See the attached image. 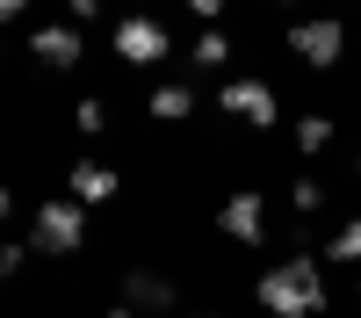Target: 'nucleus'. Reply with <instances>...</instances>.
Segmentation results:
<instances>
[{"mask_svg": "<svg viewBox=\"0 0 361 318\" xmlns=\"http://www.w3.org/2000/svg\"><path fill=\"white\" fill-rule=\"evenodd\" d=\"M73 123H80V130H87V137H102V130H109V109H102V102H94V94H87V102H80V109H73Z\"/></svg>", "mask_w": 361, "mask_h": 318, "instance_id": "15", "label": "nucleus"}, {"mask_svg": "<svg viewBox=\"0 0 361 318\" xmlns=\"http://www.w3.org/2000/svg\"><path fill=\"white\" fill-rule=\"evenodd\" d=\"M80 246H87V202H80V195H51L44 210H37V224H29V253L66 260V253H80Z\"/></svg>", "mask_w": 361, "mask_h": 318, "instance_id": "2", "label": "nucleus"}, {"mask_svg": "<svg viewBox=\"0 0 361 318\" xmlns=\"http://www.w3.org/2000/svg\"><path fill=\"white\" fill-rule=\"evenodd\" d=\"M66 8H73V22H94V15H102V0H66Z\"/></svg>", "mask_w": 361, "mask_h": 318, "instance_id": "17", "label": "nucleus"}, {"mask_svg": "<svg viewBox=\"0 0 361 318\" xmlns=\"http://www.w3.org/2000/svg\"><path fill=\"white\" fill-rule=\"evenodd\" d=\"M275 8H304V0H275Z\"/></svg>", "mask_w": 361, "mask_h": 318, "instance_id": "23", "label": "nucleus"}, {"mask_svg": "<svg viewBox=\"0 0 361 318\" xmlns=\"http://www.w3.org/2000/svg\"><path fill=\"white\" fill-rule=\"evenodd\" d=\"M325 260H340V268H361V217H347L333 231V246H325Z\"/></svg>", "mask_w": 361, "mask_h": 318, "instance_id": "14", "label": "nucleus"}, {"mask_svg": "<svg viewBox=\"0 0 361 318\" xmlns=\"http://www.w3.org/2000/svg\"><path fill=\"white\" fill-rule=\"evenodd\" d=\"M66 188L87 202V210H94V202H109L116 188H123V173H116V166H102V159H80V166L66 173Z\"/></svg>", "mask_w": 361, "mask_h": 318, "instance_id": "8", "label": "nucleus"}, {"mask_svg": "<svg viewBox=\"0 0 361 318\" xmlns=\"http://www.w3.org/2000/svg\"><path fill=\"white\" fill-rule=\"evenodd\" d=\"M253 297L267 318H325L333 311V297H325V275H318V260L296 246L289 260H275L260 282H253Z\"/></svg>", "mask_w": 361, "mask_h": 318, "instance_id": "1", "label": "nucleus"}, {"mask_svg": "<svg viewBox=\"0 0 361 318\" xmlns=\"http://www.w3.org/2000/svg\"><path fill=\"white\" fill-rule=\"evenodd\" d=\"M289 51L304 58V66L333 73L340 58H347V22H340V15H304V22H289Z\"/></svg>", "mask_w": 361, "mask_h": 318, "instance_id": "3", "label": "nucleus"}, {"mask_svg": "<svg viewBox=\"0 0 361 318\" xmlns=\"http://www.w3.org/2000/svg\"><path fill=\"white\" fill-rule=\"evenodd\" d=\"M22 253H29V246H15V239H0V282H8V275L22 268Z\"/></svg>", "mask_w": 361, "mask_h": 318, "instance_id": "16", "label": "nucleus"}, {"mask_svg": "<svg viewBox=\"0 0 361 318\" xmlns=\"http://www.w3.org/2000/svg\"><path fill=\"white\" fill-rule=\"evenodd\" d=\"M217 102H224V116H238V123H253V130H275L282 123V102H275L267 80H224Z\"/></svg>", "mask_w": 361, "mask_h": 318, "instance_id": "4", "label": "nucleus"}, {"mask_svg": "<svg viewBox=\"0 0 361 318\" xmlns=\"http://www.w3.org/2000/svg\"><path fill=\"white\" fill-rule=\"evenodd\" d=\"M188 15H202V22H217V15H224V0H188Z\"/></svg>", "mask_w": 361, "mask_h": 318, "instance_id": "18", "label": "nucleus"}, {"mask_svg": "<svg viewBox=\"0 0 361 318\" xmlns=\"http://www.w3.org/2000/svg\"><path fill=\"white\" fill-rule=\"evenodd\" d=\"M29 58L51 66V73H73L80 58H87V37H80L73 22H44V29H29Z\"/></svg>", "mask_w": 361, "mask_h": 318, "instance_id": "7", "label": "nucleus"}, {"mask_svg": "<svg viewBox=\"0 0 361 318\" xmlns=\"http://www.w3.org/2000/svg\"><path fill=\"white\" fill-rule=\"evenodd\" d=\"M354 173H361V152H354Z\"/></svg>", "mask_w": 361, "mask_h": 318, "instance_id": "24", "label": "nucleus"}, {"mask_svg": "<svg viewBox=\"0 0 361 318\" xmlns=\"http://www.w3.org/2000/svg\"><path fill=\"white\" fill-rule=\"evenodd\" d=\"M102 318H137V311H130V304H116V311H102Z\"/></svg>", "mask_w": 361, "mask_h": 318, "instance_id": "21", "label": "nucleus"}, {"mask_svg": "<svg viewBox=\"0 0 361 318\" xmlns=\"http://www.w3.org/2000/svg\"><path fill=\"white\" fill-rule=\"evenodd\" d=\"M123 304H130V311H137V304H152V311H173L180 297H173V282H166V275H145V268H130V275H123Z\"/></svg>", "mask_w": 361, "mask_h": 318, "instance_id": "9", "label": "nucleus"}, {"mask_svg": "<svg viewBox=\"0 0 361 318\" xmlns=\"http://www.w3.org/2000/svg\"><path fill=\"white\" fill-rule=\"evenodd\" d=\"M217 231H224V239H238V246H260V239H267V195H260V188H238V195H224Z\"/></svg>", "mask_w": 361, "mask_h": 318, "instance_id": "6", "label": "nucleus"}, {"mask_svg": "<svg viewBox=\"0 0 361 318\" xmlns=\"http://www.w3.org/2000/svg\"><path fill=\"white\" fill-rule=\"evenodd\" d=\"M180 318H217V311H180Z\"/></svg>", "mask_w": 361, "mask_h": 318, "instance_id": "22", "label": "nucleus"}, {"mask_svg": "<svg viewBox=\"0 0 361 318\" xmlns=\"http://www.w3.org/2000/svg\"><path fill=\"white\" fill-rule=\"evenodd\" d=\"M325 202H333V195H325L318 173H296V181H289V210H296V217H318Z\"/></svg>", "mask_w": 361, "mask_h": 318, "instance_id": "13", "label": "nucleus"}, {"mask_svg": "<svg viewBox=\"0 0 361 318\" xmlns=\"http://www.w3.org/2000/svg\"><path fill=\"white\" fill-rule=\"evenodd\" d=\"M188 58H195V73H224L231 66V37H224V29H202Z\"/></svg>", "mask_w": 361, "mask_h": 318, "instance_id": "12", "label": "nucleus"}, {"mask_svg": "<svg viewBox=\"0 0 361 318\" xmlns=\"http://www.w3.org/2000/svg\"><path fill=\"white\" fill-rule=\"evenodd\" d=\"M152 116H159V123H188V116H195V87H180V80L152 87Z\"/></svg>", "mask_w": 361, "mask_h": 318, "instance_id": "10", "label": "nucleus"}, {"mask_svg": "<svg viewBox=\"0 0 361 318\" xmlns=\"http://www.w3.org/2000/svg\"><path fill=\"white\" fill-rule=\"evenodd\" d=\"M340 130H333V116H296V152L304 159H325V145H333Z\"/></svg>", "mask_w": 361, "mask_h": 318, "instance_id": "11", "label": "nucleus"}, {"mask_svg": "<svg viewBox=\"0 0 361 318\" xmlns=\"http://www.w3.org/2000/svg\"><path fill=\"white\" fill-rule=\"evenodd\" d=\"M29 15V0H0V22H22Z\"/></svg>", "mask_w": 361, "mask_h": 318, "instance_id": "19", "label": "nucleus"}, {"mask_svg": "<svg viewBox=\"0 0 361 318\" xmlns=\"http://www.w3.org/2000/svg\"><path fill=\"white\" fill-rule=\"evenodd\" d=\"M0 217H15V195H8V188H0Z\"/></svg>", "mask_w": 361, "mask_h": 318, "instance_id": "20", "label": "nucleus"}, {"mask_svg": "<svg viewBox=\"0 0 361 318\" xmlns=\"http://www.w3.org/2000/svg\"><path fill=\"white\" fill-rule=\"evenodd\" d=\"M166 51H173V37H166L159 15H123L116 22V58H123V66H159Z\"/></svg>", "mask_w": 361, "mask_h": 318, "instance_id": "5", "label": "nucleus"}]
</instances>
